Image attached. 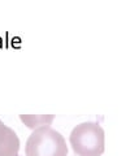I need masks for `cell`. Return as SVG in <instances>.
<instances>
[{"mask_svg": "<svg viewBox=\"0 0 139 156\" xmlns=\"http://www.w3.org/2000/svg\"><path fill=\"white\" fill-rule=\"evenodd\" d=\"M26 156H68L65 138L50 125L33 130L25 146Z\"/></svg>", "mask_w": 139, "mask_h": 156, "instance_id": "cell-1", "label": "cell"}, {"mask_svg": "<svg viewBox=\"0 0 139 156\" xmlns=\"http://www.w3.org/2000/svg\"><path fill=\"white\" fill-rule=\"evenodd\" d=\"M69 142L77 156H102L105 148L104 130L98 122H81L71 130Z\"/></svg>", "mask_w": 139, "mask_h": 156, "instance_id": "cell-2", "label": "cell"}, {"mask_svg": "<svg viewBox=\"0 0 139 156\" xmlns=\"http://www.w3.org/2000/svg\"><path fill=\"white\" fill-rule=\"evenodd\" d=\"M20 138L16 131L0 120V156H18Z\"/></svg>", "mask_w": 139, "mask_h": 156, "instance_id": "cell-3", "label": "cell"}, {"mask_svg": "<svg viewBox=\"0 0 139 156\" xmlns=\"http://www.w3.org/2000/svg\"><path fill=\"white\" fill-rule=\"evenodd\" d=\"M20 120L29 129L34 130L44 125H51L55 120V115H20Z\"/></svg>", "mask_w": 139, "mask_h": 156, "instance_id": "cell-4", "label": "cell"}]
</instances>
